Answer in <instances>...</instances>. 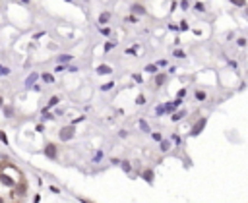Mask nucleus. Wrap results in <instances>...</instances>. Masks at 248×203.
Masks as SVG:
<instances>
[{
    "label": "nucleus",
    "mask_w": 248,
    "mask_h": 203,
    "mask_svg": "<svg viewBox=\"0 0 248 203\" xmlns=\"http://www.w3.org/2000/svg\"><path fill=\"white\" fill-rule=\"evenodd\" d=\"M49 190H51V191H52V194H60V190H58V188H56V186H51V188H49Z\"/></svg>",
    "instance_id": "nucleus-30"
},
{
    "label": "nucleus",
    "mask_w": 248,
    "mask_h": 203,
    "mask_svg": "<svg viewBox=\"0 0 248 203\" xmlns=\"http://www.w3.org/2000/svg\"><path fill=\"white\" fill-rule=\"evenodd\" d=\"M186 95V89H180V91H178V99H182Z\"/></svg>",
    "instance_id": "nucleus-31"
},
{
    "label": "nucleus",
    "mask_w": 248,
    "mask_h": 203,
    "mask_svg": "<svg viewBox=\"0 0 248 203\" xmlns=\"http://www.w3.org/2000/svg\"><path fill=\"white\" fill-rule=\"evenodd\" d=\"M58 135H60V139H62V141H70V139H74V135H76V130H74V126L62 128Z\"/></svg>",
    "instance_id": "nucleus-2"
},
{
    "label": "nucleus",
    "mask_w": 248,
    "mask_h": 203,
    "mask_svg": "<svg viewBox=\"0 0 248 203\" xmlns=\"http://www.w3.org/2000/svg\"><path fill=\"white\" fill-rule=\"evenodd\" d=\"M142 178H143L148 184H153V170H149V168H148V170L143 172V176H142Z\"/></svg>",
    "instance_id": "nucleus-6"
},
{
    "label": "nucleus",
    "mask_w": 248,
    "mask_h": 203,
    "mask_svg": "<svg viewBox=\"0 0 248 203\" xmlns=\"http://www.w3.org/2000/svg\"><path fill=\"white\" fill-rule=\"evenodd\" d=\"M43 80L47 81V83H54V77H52V74H43Z\"/></svg>",
    "instance_id": "nucleus-18"
},
{
    "label": "nucleus",
    "mask_w": 248,
    "mask_h": 203,
    "mask_svg": "<svg viewBox=\"0 0 248 203\" xmlns=\"http://www.w3.org/2000/svg\"><path fill=\"white\" fill-rule=\"evenodd\" d=\"M165 80H167V75H157V77H155V83H157V85H163Z\"/></svg>",
    "instance_id": "nucleus-21"
},
{
    "label": "nucleus",
    "mask_w": 248,
    "mask_h": 203,
    "mask_svg": "<svg viewBox=\"0 0 248 203\" xmlns=\"http://www.w3.org/2000/svg\"><path fill=\"white\" fill-rule=\"evenodd\" d=\"M208 99V93L206 91H196V101H200V103H202V101H206Z\"/></svg>",
    "instance_id": "nucleus-10"
},
{
    "label": "nucleus",
    "mask_w": 248,
    "mask_h": 203,
    "mask_svg": "<svg viewBox=\"0 0 248 203\" xmlns=\"http://www.w3.org/2000/svg\"><path fill=\"white\" fill-rule=\"evenodd\" d=\"M175 56H178V58H184V52H182V50H175Z\"/></svg>",
    "instance_id": "nucleus-29"
},
{
    "label": "nucleus",
    "mask_w": 248,
    "mask_h": 203,
    "mask_svg": "<svg viewBox=\"0 0 248 203\" xmlns=\"http://www.w3.org/2000/svg\"><path fill=\"white\" fill-rule=\"evenodd\" d=\"M180 8H182V10H188V8H190V4H188V0H182V4H180Z\"/></svg>",
    "instance_id": "nucleus-26"
},
{
    "label": "nucleus",
    "mask_w": 248,
    "mask_h": 203,
    "mask_svg": "<svg viewBox=\"0 0 248 203\" xmlns=\"http://www.w3.org/2000/svg\"><path fill=\"white\" fill-rule=\"evenodd\" d=\"M145 72L155 74V72H157V64H148V66H145Z\"/></svg>",
    "instance_id": "nucleus-17"
},
{
    "label": "nucleus",
    "mask_w": 248,
    "mask_h": 203,
    "mask_svg": "<svg viewBox=\"0 0 248 203\" xmlns=\"http://www.w3.org/2000/svg\"><path fill=\"white\" fill-rule=\"evenodd\" d=\"M126 21H128V23H136L138 18H136V16H128V18H126Z\"/></svg>",
    "instance_id": "nucleus-22"
},
{
    "label": "nucleus",
    "mask_w": 248,
    "mask_h": 203,
    "mask_svg": "<svg viewBox=\"0 0 248 203\" xmlns=\"http://www.w3.org/2000/svg\"><path fill=\"white\" fill-rule=\"evenodd\" d=\"M115 87V81H109V83H105V85H101V89H103V91H109V89H112Z\"/></svg>",
    "instance_id": "nucleus-20"
},
{
    "label": "nucleus",
    "mask_w": 248,
    "mask_h": 203,
    "mask_svg": "<svg viewBox=\"0 0 248 203\" xmlns=\"http://www.w3.org/2000/svg\"><path fill=\"white\" fill-rule=\"evenodd\" d=\"M0 203H2V197H0Z\"/></svg>",
    "instance_id": "nucleus-33"
},
{
    "label": "nucleus",
    "mask_w": 248,
    "mask_h": 203,
    "mask_svg": "<svg viewBox=\"0 0 248 203\" xmlns=\"http://www.w3.org/2000/svg\"><path fill=\"white\" fill-rule=\"evenodd\" d=\"M184 116H186V110H178L176 114H173V120H175V122H178L180 118H184Z\"/></svg>",
    "instance_id": "nucleus-12"
},
{
    "label": "nucleus",
    "mask_w": 248,
    "mask_h": 203,
    "mask_svg": "<svg viewBox=\"0 0 248 203\" xmlns=\"http://www.w3.org/2000/svg\"><path fill=\"white\" fill-rule=\"evenodd\" d=\"M0 139H2V143H4V145H10V141H8V135H6L2 130H0Z\"/></svg>",
    "instance_id": "nucleus-19"
},
{
    "label": "nucleus",
    "mask_w": 248,
    "mask_h": 203,
    "mask_svg": "<svg viewBox=\"0 0 248 203\" xmlns=\"http://www.w3.org/2000/svg\"><path fill=\"white\" fill-rule=\"evenodd\" d=\"M37 77H39V74H31V75L27 77V81H25V83H27V85H31V83H35V81H37Z\"/></svg>",
    "instance_id": "nucleus-16"
},
{
    "label": "nucleus",
    "mask_w": 248,
    "mask_h": 203,
    "mask_svg": "<svg viewBox=\"0 0 248 203\" xmlns=\"http://www.w3.org/2000/svg\"><path fill=\"white\" fill-rule=\"evenodd\" d=\"M120 166H122V170H126V172H130L132 170V164L128 163V161H122V163H118Z\"/></svg>",
    "instance_id": "nucleus-14"
},
{
    "label": "nucleus",
    "mask_w": 248,
    "mask_h": 203,
    "mask_svg": "<svg viewBox=\"0 0 248 203\" xmlns=\"http://www.w3.org/2000/svg\"><path fill=\"white\" fill-rule=\"evenodd\" d=\"M58 101H60V97H58V95H54V97H51V101H49V105H47V108H51V107H54V105H58Z\"/></svg>",
    "instance_id": "nucleus-11"
},
{
    "label": "nucleus",
    "mask_w": 248,
    "mask_h": 203,
    "mask_svg": "<svg viewBox=\"0 0 248 203\" xmlns=\"http://www.w3.org/2000/svg\"><path fill=\"white\" fill-rule=\"evenodd\" d=\"M236 43H239V44H240V47H244V44H246V39H239V41H236Z\"/></svg>",
    "instance_id": "nucleus-32"
},
{
    "label": "nucleus",
    "mask_w": 248,
    "mask_h": 203,
    "mask_svg": "<svg viewBox=\"0 0 248 203\" xmlns=\"http://www.w3.org/2000/svg\"><path fill=\"white\" fill-rule=\"evenodd\" d=\"M196 10H198V12H204V10H206V6L202 4V2H196Z\"/></svg>",
    "instance_id": "nucleus-23"
},
{
    "label": "nucleus",
    "mask_w": 248,
    "mask_h": 203,
    "mask_svg": "<svg viewBox=\"0 0 248 203\" xmlns=\"http://www.w3.org/2000/svg\"><path fill=\"white\" fill-rule=\"evenodd\" d=\"M45 155H47L51 161H58V145L47 143V145H45Z\"/></svg>",
    "instance_id": "nucleus-1"
},
{
    "label": "nucleus",
    "mask_w": 248,
    "mask_h": 203,
    "mask_svg": "<svg viewBox=\"0 0 248 203\" xmlns=\"http://www.w3.org/2000/svg\"><path fill=\"white\" fill-rule=\"evenodd\" d=\"M66 68H68V66H64V64H58V66L54 68V72H62V70H66Z\"/></svg>",
    "instance_id": "nucleus-24"
},
{
    "label": "nucleus",
    "mask_w": 248,
    "mask_h": 203,
    "mask_svg": "<svg viewBox=\"0 0 248 203\" xmlns=\"http://www.w3.org/2000/svg\"><path fill=\"white\" fill-rule=\"evenodd\" d=\"M111 72H112V68H111V66H107V64L99 66V70H97V74H101V75H103V74H111Z\"/></svg>",
    "instance_id": "nucleus-9"
},
{
    "label": "nucleus",
    "mask_w": 248,
    "mask_h": 203,
    "mask_svg": "<svg viewBox=\"0 0 248 203\" xmlns=\"http://www.w3.org/2000/svg\"><path fill=\"white\" fill-rule=\"evenodd\" d=\"M159 149H161L163 153H167L169 149H171V141H169V139H161V145H159Z\"/></svg>",
    "instance_id": "nucleus-8"
},
{
    "label": "nucleus",
    "mask_w": 248,
    "mask_h": 203,
    "mask_svg": "<svg viewBox=\"0 0 248 203\" xmlns=\"http://www.w3.org/2000/svg\"><path fill=\"white\" fill-rule=\"evenodd\" d=\"M136 103H138V105H143V103H145V97H143V95H140V97L136 99Z\"/></svg>",
    "instance_id": "nucleus-27"
},
{
    "label": "nucleus",
    "mask_w": 248,
    "mask_h": 203,
    "mask_svg": "<svg viewBox=\"0 0 248 203\" xmlns=\"http://www.w3.org/2000/svg\"><path fill=\"white\" fill-rule=\"evenodd\" d=\"M109 19H111V14H109V12H103V14L99 16V23L105 25V23H109Z\"/></svg>",
    "instance_id": "nucleus-7"
},
{
    "label": "nucleus",
    "mask_w": 248,
    "mask_h": 203,
    "mask_svg": "<svg viewBox=\"0 0 248 203\" xmlns=\"http://www.w3.org/2000/svg\"><path fill=\"white\" fill-rule=\"evenodd\" d=\"M140 128H142V132H145V133H149L151 130H149V126H148V122L145 120H140Z\"/></svg>",
    "instance_id": "nucleus-13"
},
{
    "label": "nucleus",
    "mask_w": 248,
    "mask_h": 203,
    "mask_svg": "<svg viewBox=\"0 0 248 203\" xmlns=\"http://www.w3.org/2000/svg\"><path fill=\"white\" fill-rule=\"evenodd\" d=\"M0 182H2L4 186H16V182H14L12 178H8L6 174H0Z\"/></svg>",
    "instance_id": "nucleus-5"
},
{
    "label": "nucleus",
    "mask_w": 248,
    "mask_h": 203,
    "mask_svg": "<svg viewBox=\"0 0 248 203\" xmlns=\"http://www.w3.org/2000/svg\"><path fill=\"white\" fill-rule=\"evenodd\" d=\"M101 159H103V151H95V155H93V163H101Z\"/></svg>",
    "instance_id": "nucleus-15"
},
{
    "label": "nucleus",
    "mask_w": 248,
    "mask_h": 203,
    "mask_svg": "<svg viewBox=\"0 0 248 203\" xmlns=\"http://www.w3.org/2000/svg\"><path fill=\"white\" fill-rule=\"evenodd\" d=\"M151 138H153L155 141H161V133H159V132H155V133H151Z\"/></svg>",
    "instance_id": "nucleus-25"
},
{
    "label": "nucleus",
    "mask_w": 248,
    "mask_h": 203,
    "mask_svg": "<svg viewBox=\"0 0 248 203\" xmlns=\"http://www.w3.org/2000/svg\"><path fill=\"white\" fill-rule=\"evenodd\" d=\"M132 14H140V16H143V14H145V8H143L142 4H132Z\"/></svg>",
    "instance_id": "nucleus-4"
},
{
    "label": "nucleus",
    "mask_w": 248,
    "mask_h": 203,
    "mask_svg": "<svg viewBox=\"0 0 248 203\" xmlns=\"http://www.w3.org/2000/svg\"><path fill=\"white\" fill-rule=\"evenodd\" d=\"M206 124H208V118H200V120L194 124V128H192V132H190V135H198L202 130L206 128Z\"/></svg>",
    "instance_id": "nucleus-3"
},
{
    "label": "nucleus",
    "mask_w": 248,
    "mask_h": 203,
    "mask_svg": "<svg viewBox=\"0 0 248 203\" xmlns=\"http://www.w3.org/2000/svg\"><path fill=\"white\" fill-rule=\"evenodd\" d=\"M231 2H233V4H236V6H244V4H246L244 0H231Z\"/></svg>",
    "instance_id": "nucleus-28"
}]
</instances>
